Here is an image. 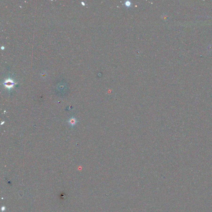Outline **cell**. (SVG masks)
I'll list each match as a JSON object with an SVG mask.
<instances>
[{
    "label": "cell",
    "mask_w": 212,
    "mask_h": 212,
    "mask_svg": "<svg viewBox=\"0 0 212 212\" xmlns=\"http://www.w3.org/2000/svg\"><path fill=\"white\" fill-rule=\"evenodd\" d=\"M4 84L6 88H7L9 89H10L11 88H13L14 85L15 84V83L13 81H12V80L9 79L6 80L5 81V82L4 83Z\"/></svg>",
    "instance_id": "1"
},
{
    "label": "cell",
    "mask_w": 212,
    "mask_h": 212,
    "mask_svg": "<svg viewBox=\"0 0 212 212\" xmlns=\"http://www.w3.org/2000/svg\"><path fill=\"white\" fill-rule=\"evenodd\" d=\"M69 123L72 126H74L77 123V120L75 118H71L69 120Z\"/></svg>",
    "instance_id": "2"
},
{
    "label": "cell",
    "mask_w": 212,
    "mask_h": 212,
    "mask_svg": "<svg viewBox=\"0 0 212 212\" xmlns=\"http://www.w3.org/2000/svg\"><path fill=\"white\" fill-rule=\"evenodd\" d=\"M126 4L127 6H129V5H130V3H128V2H126Z\"/></svg>",
    "instance_id": "3"
}]
</instances>
